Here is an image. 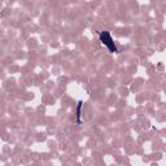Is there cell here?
Segmentation results:
<instances>
[{"label": "cell", "mask_w": 166, "mask_h": 166, "mask_svg": "<svg viewBox=\"0 0 166 166\" xmlns=\"http://www.w3.org/2000/svg\"><path fill=\"white\" fill-rule=\"evenodd\" d=\"M100 38H101L103 43L109 48L110 51H113V52L117 51V48H115V46H114V43H113L112 38H110V35H109L108 33H101V34H100Z\"/></svg>", "instance_id": "obj_1"}]
</instances>
